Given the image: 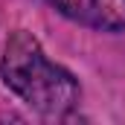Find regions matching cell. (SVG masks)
<instances>
[{"label": "cell", "instance_id": "cell-1", "mask_svg": "<svg viewBox=\"0 0 125 125\" xmlns=\"http://www.w3.org/2000/svg\"><path fill=\"white\" fill-rule=\"evenodd\" d=\"M0 79L26 108L44 116H64L82 99L76 76L55 64L44 52L38 38L23 29L12 32L3 47Z\"/></svg>", "mask_w": 125, "mask_h": 125}, {"label": "cell", "instance_id": "cell-2", "mask_svg": "<svg viewBox=\"0 0 125 125\" xmlns=\"http://www.w3.org/2000/svg\"><path fill=\"white\" fill-rule=\"evenodd\" d=\"M67 21L99 32L125 29V0H38Z\"/></svg>", "mask_w": 125, "mask_h": 125}]
</instances>
